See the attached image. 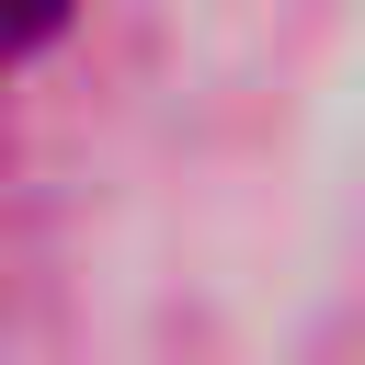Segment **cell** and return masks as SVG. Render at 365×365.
Returning a JSON list of instances; mask_svg holds the SVG:
<instances>
[{
    "instance_id": "6da1fadb",
    "label": "cell",
    "mask_w": 365,
    "mask_h": 365,
    "mask_svg": "<svg viewBox=\"0 0 365 365\" xmlns=\"http://www.w3.org/2000/svg\"><path fill=\"white\" fill-rule=\"evenodd\" d=\"M57 23H68V0H11V34H23V46H46Z\"/></svg>"
}]
</instances>
